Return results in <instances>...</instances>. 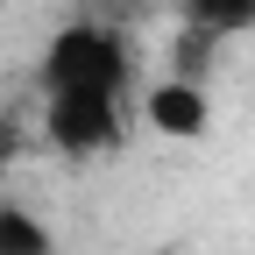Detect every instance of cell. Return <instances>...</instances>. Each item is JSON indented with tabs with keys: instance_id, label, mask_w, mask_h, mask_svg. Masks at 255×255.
Listing matches in <instances>:
<instances>
[{
	"instance_id": "cell-1",
	"label": "cell",
	"mask_w": 255,
	"mask_h": 255,
	"mask_svg": "<svg viewBox=\"0 0 255 255\" xmlns=\"http://www.w3.org/2000/svg\"><path fill=\"white\" fill-rule=\"evenodd\" d=\"M43 92H128V50L100 21L57 28L43 50Z\"/></svg>"
},
{
	"instance_id": "cell-2",
	"label": "cell",
	"mask_w": 255,
	"mask_h": 255,
	"mask_svg": "<svg viewBox=\"0 0 255 255\" xmlns=\"http://www.w3.org/2000/svg\"><path fill=\"white\" fill-rule=\"evenodd\" d=\"M43 128L64 156H92L121 135V92H50Z\"/></svg>"
},
{
	"instance_id": "cell-3",
	"label": "cell",
	"mask_w": 255,
	"mask_h": 255,
	"mask_svg": "<svg viewBox=\"0 0 255 255\" xmlns=\"http://www.w3.org/2000/svg\"><path fill=\"white\" fill-rule=\"evenodd\" d=\"M149 128L156 135H177V142H191V135H206V121H213V107H206V92H199V78H163L149 92Z\"/></svg>"
},
{
	"instance_id": "cell-4",
	"label": "cell",
	"mask_w": 255,
	"mask_h": 255,
	"mask_svg": "<svg viewBox=\"0 0 255 255\" xmlns=\"http://www.w3.org/2000/svg\"><path fill=\"white\" fill-rule=\"evenodd\" d=\"M184 28L227 43V36H248L255 28V0H184Z\"/></svg>"
},
{
	"instance_id": "cell-5",
	"label": "cell",
	"mask_w": 255,
	"mask_h": 255,
	"mask_svg": "<svg viewBox=\"0 0 255 255\" xmlns=\"http://www.w3.org/2000/svg\"><path fill=\"white\" fill-rule=\"evenodd\" d=\"M0 255H57V241L28 206H0Z\"/></svg>"
},
{
	"instance_id": "cell-6",
	"label": "cell",
	"mask_w": 255,
	"mask_h": 255,
	"mask_svg": "<svg viewBox=\"0 0 255 255\" xmlns=\"http://www.w3.org/2000/svg\"><path fill=\"white\" fill-rule=\"evenodd\" d=\"M14 149H21V135H14V128H7V121H0V170H7V163H14Z\"/></svg>"
}]
</instances>
